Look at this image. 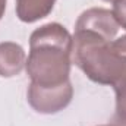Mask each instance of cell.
<instances>
[{"label":"cell","instance_id":"6da1fadb","mask_svg":"<svg viewBox=\"0 0 126 126\" xmlns=\"http://www.w3.org/2000/svg\"><path fill=\"white\" fill-rule=\"evenodd\" d=\"M73 38L57 22L37 28L30 37L27 73L38 87H59L69 81Z\"/></svg>","mask_w":126,"mask_h":126},{"label":"cell","instance_id":"7a4b0ae2","mask_svg":"<svg viewBox=\"0 0 126 126\" xmlns=\"http://www.w3.org/2000/svg\"><path fill=\"white\" fill-rule=\"evenodd\" d=\"M72 38V63L93 82L114 87L126 79V54L113 48V41L90 31H75Z\"/></svg>","mask_w":126,"mask_h":126},{"label":"cell","instance_id":"3957f363","mask_svg":"<svg viewBox=\"0 0 126 126\" xmlns=\"http://www.w3.org/2000/svg\"><path fill=\"white\" fill-rule=\"evenodd\" d=\"M73 97V87L70 81L59 87H38L30 84L27 98L32 109L43 114L57 113L69 106Z\"/></svg>","mask_w":126,"mask_h":126},{"label":"cell","instance_id":"277c9868","mask_svg":"<svg viewBox=\"0 0 126 126\" xmlns=\"http://www.w3.org/2000/svg\"><path fill=\"white\" fill-rule=\"evenodd\" d=\"M119 28L120 27L113 16V12L103 7H91L82 12L75 24V31L95 32L109 41L116 40Z\"/></svg>","mask_w":126,"mask_h":126},{"label":"cell","instance_id":"5b68a950","mask_svg":"<svg viewBox=\"0 0 126 126\" xmlns=\"http://www.w3.org/2000/svg\"><path fill=\"white\" fill-rule=\"evenodd\" d=\"M27 64L24 48L12 41L0 43V76L12 78L19 75Z\"/></svg>","mask_w":126,"mask_h":126},{"label":"cell","instance_id":"8992f818","mask_svg":"<svg viewBox=\"0 0 126 126\" xmlns=\"http://www.w3.org/2000/svg\"><path fill=\"white\" fill-rule=\"evenodd\" d=\"M56 0H16V15L22 22H35L46 18L54 7Z\"/></svg>","mask_w":126,"mask_h":126},{"label":"cell","instance_id":"52a82bcc","mask_svg":"<svg viewBox=\"0 0 126 126\" xmlns=\"http://www.w3.org/2000/svg\"><path fill=\"white\" fill-rule=\"evenodd\" d=\"M113 88L116 93V119L126 122V79L116 84Z\"/></svg>","mask_w":126,"mask_h":126},{"label":"cell","instance_id":"ba28073f","mask_svg":"<svg viewBox=\"0 0 126 126\" xmlns=\"http://www.w3.org/2000/svg\"><path fill=\"white\" fill-rule=\"evenodd\" d=\"M113 16L116 18L119 27L126 30V0H116L113 3Z\"/></svg>","mask_w":126,"mask_h":126},{"label":"cell","instance_id":"9c48e42d","mask_svg":"<svg viewBox=\"0 0 126 126\" xmlns=\"http://www.w3.org/2000/svg\"><path fill=\"white\" fill-rule=\"evenodd\" d=\"M111 46H113V48H114L116 51H119L120 54H126V35L117 38V40H114V41L111 43Z\"/></svg>","mask_w":126,"mask_h":126},{"label":"cell","instance_id":"30bf717a","mask_svg":"<svg viewBox=\"0 0 126 126\" xmlns=\"http://www.w3.org/2000/svg\"><path fill=\"white\" fill-rule=\"evenodd\" d=\"M4 10H6V0H0V19L4 15Z\"/></svg>","mask_w":126,"mask_h":126},{"label":"cell","instance_id":"8fae6325","mask_svg":"<svg viewBox=\"0 0 126 126\" xmlns=\"http://www.w3.org/2000/svg\"><path fill=\"white\" fill-rule=\"evenodd\" d=\"M116 123L119 126H126V122H123V120H117V119H116Z\"/></svg>","mask_w":126,"mask_h":126},{"label":"cell","instance_id":"7c38bea8","mask_svg":"<svg viewBox=\"0 0 126 126\" xmlns=\"http://www.w3.org/2000/svg\"><path fill=\"white\" fill-rule=\"evenodd\" d=\"M104 126H119V125H117V123H116V122H114V123H113V125H104Z\"/></svg>","mask_w":126,"mask_h":126},{"label":"cell","instance_id":"4fadbf2b","mask_svg":"<svg viewBox=\"0 0 126 126\" xmlns=\"http://www.w3.org/2000/svg\"><path fill=\"white\" fill-rule=\"evenodd\" d=\"M103 1H111V3H114L116 0H103Z\"/></svg>","mask_w":126,"mask_h":126}]
</instances>
